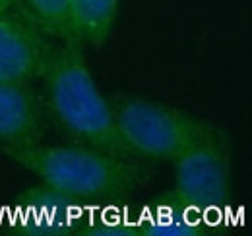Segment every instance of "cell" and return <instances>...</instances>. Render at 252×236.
<instances>
[{"label": "cell", "mask_w": 252, "mask_h": 236, "mask_svg": "<svg viewBox=\"0 0 252 236\" xmlns=\"http://www.w3.org/2000/svg\"><path fill=\"white\" fill-rule=\"evenodd\" d=\"M0 153L32 173L45 188L76 204L128 200L152 178L146 161L117 157L80 144L45 146L41 142Z\"/></svg>", "instance_id": "obj_1"}, {"label": "cell", "mask_w": 252, "mask_h": 236, "mask_svg": "<svg viewBox=\"0 0 252 236\" xmlns=\"http://www.w3.org/2000/svg\"><path fill=\"white\" fill-rule=\"evenodd\" d=\"M41 78L51 113L74 144L125 159L146 161L123 136L109 101L101 95L86 64L80 45L63 41L57 47L51 45Z\"/></svg>", "instance_id": "obj_2"}, {"label": "cell", "mask_w": 252, "mask_h": 236, "mask_svg": "<svg viewBox=\"0 0 252 236\" xmlns=\"http://www.w3.org/2000/svg\"><path fill=\"white\" fill-rule=\"evenodd\" d=\"M126 142L146 161H177L194 146L223 136L210 120L138 95L107 99Z\"/></svg>", "instance_id": "obj_3"}, {"label": "cell", "mask_w": 252, "mask_h": 236, "mask_svg": "<svg viewBox=\"0 0 252 236\" xmlns=\"http://www.w3.org/2000/svg\"><path fill=\"white\" fill-rule=\"evenodd\" d=\"M175 165L171 196L179 204L218 207L231 194V159L227 134L202 142L181 155Z\"/></svg>", "instance_id": "obj_4"}, {"label": "cell", "mask_w": 252, "mask_h": 236, "mask_svg": "<svg viewBox=\"0 0 252 236\" xmlns=\"http://www.w3.org/2000/svg\"><path fill=\"white\" fill-rule=\"evenodd\" d=\"M49 37L18 10L0 14V82L32 84L45 70Z\"/></svg>", "instance_id": "obj_5"}, {"label": "cell", "mask_w": 252, "mask_h": 236, "mask_svg": "<svg viewBox=\"0 0 252 236\" xmlns=\"http://www.w3.org/2000/svg\"><path fill=\"white\" fill-rule=\"evenodd\" d=\"M45 130V113L30 84L0 82V151L41 144Z\"/></svg>", "instance_id": "obj_6"}, {"label": "cell", "mask_w": 252, "mask_h": 236, "mask_svg": "<svg viewBox=\"0 0 252 236\" xmlns=\"http://www.w3.org/2000/svg\"><path fill=\"white\" fill-rule=\"evenodd\" d=\"M119 0H70V26L76 45L103 47L115 28Z\"/></svg>", "instance_id": "obj_7"}, {"label": "cell", "mask_w": 252, "mask_h": 236, "mask_svg": "<svg viewBox=\"0 0 252 236\" xmlns=\"http://www.w3.org/2000/svg\"><path fill=\"white\" fill-rule=\"evenodd\" d=\"M14 8L47 37L76 43L70 26V0H18Z\"/></svg>", "instance_id": "obj_8"}, {"label": "cell", "mask_w": 252, "mask_h": 236, "mask_svg": "<svg viewBox=\"0 0 252 236\" xmlns=\"http://www.w3.org/2000/svg\"><path fill=\"white\" fill-rule=\"evenodd\" d=\"M16 2H18V0H0V14L10 12V10L16 6Z\"/></svg>", "instance_id": "obj_9"}]
</instances>
